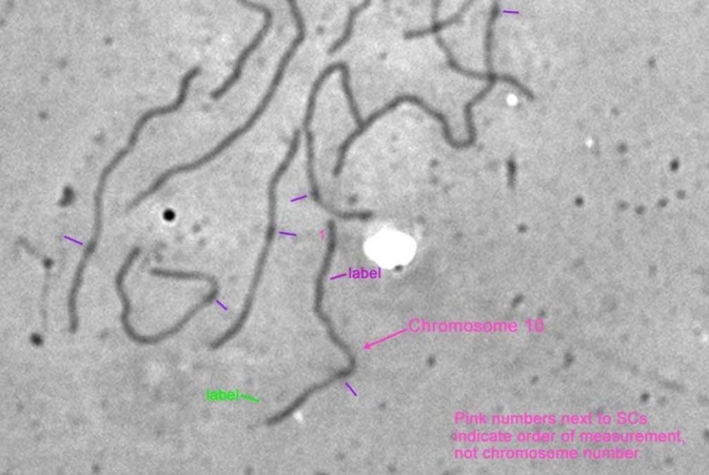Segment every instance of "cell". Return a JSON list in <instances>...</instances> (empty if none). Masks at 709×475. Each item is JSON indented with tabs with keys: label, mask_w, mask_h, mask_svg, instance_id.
Segmentation results:
<instances>
[{
	"label": "cell",
	"mask_w": 709,
	"mask_h": 475,
	"mask_svg": "<svg viewBox=\"0 0 709 475\" xmlns=\"http://www.w3.org/2000/svg\"><path fill=\"white\" fill-rule=\"evenodd\" d=\"M275 96L276 95L269 92V91H266V93H265L260 103H259L258 105L256 106L255 111L251 112L250 117H248V119L246 120L242 125H240L239 128H235L234 130H232L231 133H229V135L225 137V138L222 139L220 142H218V143L216 144L212 150H210V151L207 152V154H203V156L198 158L196 160L192 161V162L181 163V165L173 166V168L163 172L162 174H160L159 176L152 181V183L150 185L147 189L144 190L143 192L138 193V194L136 195L132 201H131L128 208H130V209H133L136 208V206L140 205L141 203H143L144 201L147 200V199L152 197V196L154 195L155 193H157L160 190H162L163 188L167 185V182L169 181L171 179H173L174 176H178V174H188L191 173V172L196 171L198 169L202 168L203 166L208 165V163L215 160L216 158H218L219 155L223 154V152L226 151V150L229 149V148H231L235 142L239 141L240 138H243V136L246 135V134L250 132V131L253 130L254 127H255L256 123H258V121L261 119L262 117H263L267 110L269 109L270 103H272L273 99L275 98Z\"/></svg>",
	"instance_id": "obj_4"
},
{
	"label": "cell",
	"mask_w": 709,
	"mask_h": 475,
	"mask_svg": "<svg viewBox=\"0 0 709 475\" xmlns=\"http://www.w3.org/2000/svg\"><path fill=\"white\" fill-rule=\"evenodd\" d=\"M435 40H437L438 47H440L441 50H443V52L445 53L446 56V59H448V60L446 61H448V65L449 68L453 70V71L456 72L457 74H462V76L466 77H468V79H472L488 80V81H491V80H496V81H497V80H503V81L512 83L513 85H516V87H518L519 88H521V85H519V83L516 82L515 79H512V77H500L499 76V74H495L493 71L478 72L475 71H471V70L464 68V67L460 65V64L457 63V61L455 60L454 56L453 54H452L451 48H449L448 46H446V42L444 41L442 37L438 36Z\"/></svg>",
	"instance_id": "obj_8"
},
{
	"label": "cell",
	"mask_w": 709,
	"mask_h": 475,
	"mask_svg": "<svg viewBox=\"0 0 709 475\" xmlns=\"http://www.w3.org/2000/svg\"><path fill=\"white\" fill-rule=\"evenodd\" d=\"M441 4V0H432V23H437L438 20V12H440V8Z\"/></svg>",
	"instance_id": "obj_12"
},
{
	"label": "cell",
	"mask_w": 709,
	"mask_h": 475,
	"mask_svg": "<svg viewBox=\"0 0 709 475\" xmlns=\"http://www.w3.org/2000/svg\"><path fill=\"white\" fill-rule=\"evenodd\" d=\"M151 274L152 276H154V277L158 278L171 279V280L178 281H207L209 284L216 281V279L213 277V276L207 275V274L202 272H197V271H181L164 270V268H154V270H151Z\"/></svg>",
	"instance_id": "obj_10"
},
{
	"label": "cell",
	"mask_w": 709,
	"mask_h": 475,
	"mask_svg": "<svg viewBox=\"0 0 709 475\" xmlns=\"http://www.w3.org/2000/svg\"><path fill=\"white\" fill-rule=\"evenodd\" d=\"M393 101H394V103L397 107L401 105V104L407 103L414 104V105L418 106L419 108L422 110V111L427 112L429 117L437 120L438 122L440 123L441 128H442L444 139H445L446 144L449 145L451 148H453V149H469L470 147L473 146V144L471 143L468 139L464 141H456V139H454L453 135H452L451 125H449V121L446 119L445 115H444L442 112H438L437 110L432 108L427 101H424L422 98H420V97L413 95V94H402V95H398L395 97V98L393 99Z\"/></svg>",
	"instance_id": "obj_7"
},
{
	"label": "cell",
	"mask_w": 709,
	"mask_h": 475,
	"mask_svg": "<svg viewBox=\"0 0 709 475\" xmlns=\"http://www.w3.org/2000/svg\"><path fill=\"white\" fill-rule=\"evenodd\" d=\"M210 285L211 291L209 294L205 295V296L203 298L202 301L198 303L196 305H194V307L191 308V310L184 315L183 318L179 319V321L176 322L173 327H171L170 329L165 330V331L159 332V334L155 335H151V336H145V335L143 336V335L136 334V332L134 331L132 327H131V324H128L127 326L123 327L125 334H127V336L130 337L131 340H133L135 343H140V345H156L158 343H161L163 341L167 340L168 338L178 334V332H181L187 324H188V322L191 321V319L194 318L198 312H199V311L202 310L203 308L207 307V305H209L211 303L215 301L216 297H218L219 294V285L218 281H215V283H211Z\"/></svg>",
	"instance_id": "obj_5"
},
{
	"label": "cell",
	"mask_w": 709,
	"mask_h": 475,
	"mask_svg": "<svg viewBox=\"0 0 709 475\" xmlns=\"http://www.w3.org/2000/svg\"><path fill=\"white\" fill-rule=\"evenodd\" d=\"M179 110V105L176 101H173L167 105L155 107L147 110L144 112L138 120L136 121L135 125L131 130L130 138H128L127 143L125 146L120 149L116 154L112 156V159L107 163V165L104 166L103 170H101L100 176H99L97 187H96L94 192V198H93V212H94V224H93L92 235L87 245H85L84 251H83L81 259L77 265L76 272H74L73 281H72V285L70 292H69L68 298L72 302H76L77 297L80 289H81L83 281H84V276L85 270H87L88 263H90L91 257L94 254L96 250L100 243L101 234H103V196L105 192L107 186V182L112 172L116 170L117 166L120 165L133 152L135 149L136 143H138V139L141 132H143L144 127L150 122V121L154 119V118L165 117V115H169L175 114Z\"/></svg>",
	"instance_id": "obj_1"
},
{
	"label": "cell",
	"mask_w": 709,
	"mask_h": 475,
	"mask_svg": "<svg viewBox=\"0 0 709 475\" xmlns=\"http://www.w3.org/2000/svg\"><path fill=\"white\" fill-rule=\"evenodd\" d=\"M475 1V0H466L464 5H462L461 9L459 10V12H457L456 14L452 16L451 18L448 19V20L438 21L437 23L432 24L430 28L422 29V30L406 32V33L404 34V39H420V37H424L429 36V34H435L440 33V32L442 31L443 29L449 28V26H454V24L460 23V21H462V16L464 15V13L467 12L468 9L471 7V5H472Z\"/></svg>",
	"instance_id": "obj_9"
},
{
	"label": "cell",
	"mask_w": 709,
	"mask_h": 475,
	"mask_svg": "<svg viewBox=\"0 0 709 475\" xmlns=\"http://www.w3.org/2000/svg\"><path fill=\"white\" fill-rule=\"evenodd\" d=\"M327 230H328V239H327V246H326V251L325 257H323V261L322 267L318 271L317 279H316L315 285V302H314V311L318 318L326 324V326L330 328V321L323 313L322 310V301L323 296H325V279L327 277L329 271L331 270V263H333L334 254H336V246H337V226L336 223L334 220L331 219L327 222Z\"/></svg>",
	"instance_id": "obj_6"
},
{
	"label": "cell",
	"mask_w": 709,
	"mask_h": 475,
	"mask_svg": "<svg viewBox=\"0 0 709 475\" xmlns=\"http://www.w3.org/2000/svg\"><path fill=\"white\" fill-rule=\"evenodd\" d=\"M493 3L491 17H489L488 24H486L485 45H484L485 63L489 72L493 71V66H492V40H493L494 24L496 23L497 16L500 14V7L497 0H493Z\"/></svg>",
	"instance_id": "obj_11"
},
{
	"label": "cell",
	"mask_w": 709,
	"mask_h": 475,
	"mask_svg": "<svg viewBox=\"0 0 709 475\" xmlns=\"http://www.w3.org/2000/svg\"><path fill=\"white\" fill-rule=\"evenodd\" d=\"M302 132L300 130L294 131L293 137L289 145L288 151L286 152L280 165L273 172L271 178L267 185V225L266 233H265L264 245L262 247L259 254L258 262H256L255 272L251 279L250 288L246 295L245 305H243L242 312L239 318L234 322L231 328L224 334L225 338L227 340H232L243 328L246 321L250 316L254 303L256 301V294H258L259 285H260L262 278H263L267 260H269L270 252L273 248L275 239L277 235L278 228V187L283 176L290 168L294 160L296 159L299 149H300Z\"/></svg>",
	"instance_id": "obj_2"
},
{
	"label": "cell",
	"mask_w": 709,
	"mask_h": 475,
	"mask_svg": "<svg viewBox=\"0 0 709 475\" xmlns=\"http://www.w3.org/2000/svg\"><path fill=\"white\" fill-rule=\"evenodd\" d=\"M337 71H339L338 61L329 64L328 66H326L320 72V74H318L317 79L313 83L311 88H310L306 112H305L303 121H302V130H303L305 139H306V170L307 182H309V194L316 205L320 206L323 210L328 212L329 214H333L334 216L338 217L340 219L347 220V221H351V220L369 221L374 216L373 212H345L340 211L338 209L328 205L325 201L323 200L320 186H318L317 172H316V137L314 130H312V123L313 121H314L316 109H317L318 94H320L323 85L327 81L329 77Z\"/></svg>",
	"instance_id": "obj_3"
}]
</instances>
